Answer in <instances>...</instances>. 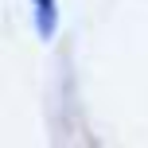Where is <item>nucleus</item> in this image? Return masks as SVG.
I'll use <instances>...</instances> for the list:
<instances>
[{"label":"nucleus","mask_w":148,"mask_h":148,"mask_svg":"<svg viewBox=\"0 0 148 148\" xmlns=\"http://www.w3.org/2000/svg\"><path fill=\"white\" fill-rule=\"evenodd\" d=\"M31 4H35V27H39V35L43 39H51L55 35V0H31Z\"/></svg>","instance_id":"f257e3e1"}]
</instances>
